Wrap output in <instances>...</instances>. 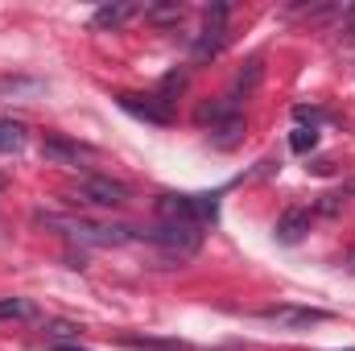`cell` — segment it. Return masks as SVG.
<instances>
[{
    "label": "cell",
    "mask_w": 355,
    "mask_h": 351,
    "mask_svg": "<svg viewBox=\"0 0 355 351\" xmlns=\"http://www.w3.org/2000/svg\"><path fill=\"white\" fill-rule=\"evenodd\" d=\"M46 228H58L67 240L83 244V248H120V244H132L141 232L128 228V223H91L79 215H37Z\"/></svg>",
    "instance_id": "6da1fadb"
},
{
    "label": "cell",
    "mask_w": 355,
    "mask_h": 351,
    "mask_svg": "<svg viewBox=\"0 0 355 351\" xmlns=\"http://www.w3.org/2000/svg\"><path fill=\"white\" fill-rule=\"evenodd\" d=\"M137 240H145V244H153L166 261H190L198 248H202V228L198 223H182V219H162L157 228H149V232H141Z\"/></svg>",
    "instance_id": "7a4b0ae2"
},
{
    "label": "cell",
    "mask_w": 355,
    "mask_h": 351,
    "mask_svg": "<svg viewBox=\"0 0 355 351\" xmlns=\"http://www.w3.org/2000/svg\"><path fill=\"white\" fill-rule=\"evenodd\" d=\"M157 215L162 219H182V223H215L219 219V190H202V194H162L157 198Z\"/></svg>",
    "instance_id": "3957f363"
},
{
    "label": "cell",
    "mask_w": 355,
    "mask_h": 351,
    "mask_svg": "<svg viewBox=\"0 0 355 351\" xmlns=\"http://www.w3.org/2000/svg\"><path fill=\"white\" fill-rule=\"evenodd\" d=\"M62 198H67L71 207H124V203L132 198V190H128L124 182H116V178L87 174V178H79L75 186H67Z\"/></svg>",
    "instance_id": "277c9868"
},
{
    "label": "cell",
    "mask_w": 355,
    "mask_h": 351,
    "mask_svg": "<svg viewBox=\"0 0 355 351\" xmlns=\"http://www.w3.org/2000/svg\"><path fill=\"white\" fill-rule=\"evenodd\" d=\"M227 12H232V4H223V0H215L211 8H207V21H202V29L194 33V42H190V62H211V58H219L223 50H227V42H232V33H227Z\"/></svg>",
    "instance_id": "5b68a950"
},
{
    "label": "cell",
    "mask_w": 355,
    "mask_h": 351,
    "mask_svg": "<svg viewBox=\"0 0 355 351\" xmlns=\"http://www.w3.org/2000/svg\"><path fill=\"white\" fill-rule=\"evenodd\" d=\"M257 318L281 327V331H310V327L331 323V310H318V306H261Z\"/></svg>",
    "instance_id": "8992f818"
},
{
    "label": "cell",
    "mask_w": 355,
    "mask_h": 351,
    "mask_svg": "<svg viewBox=\"0 0 355 351\" xmlns=\"http://www.w3.org/2000/svg\"><path fill=\"white\" fill-rule=\"evenodd\" d=\"M42 157H46L50 166H71V170H79V166H87L91 157H95V149L54 132V137H46V141H42Z\"/></svg>",
    "instance_id": "52a82bcc"
},
{
    "label": "cell",
    "mask_w": 355,
    "mask_h": 351,
    "mask_svg": "<svg viewBox=\"0 0 355 351\" xmlns=\"http://www.w3.org/2000/svg\"><path fill=\"white\" fill-rule=\"evenodd\" d=\"M116 103L128 112V116H137V120H149V124H170L174 120V112L157 99V95H116Z\"/></svg>",
    "instance_id": "ba28073f"
},
{
    "label": "cell",
    "mask_w": 355,
    "mask_h": 351,
    "mask_svg": "<svg viewBox=\"0 0 355 351\" xmlns=\"http://www.w3.org/2000/svg\"><path fill=\"white\" fill-rule=\"evenodd\" d=\"M310 223H314V211H306V207H289V211L277 219L272 236H277V244H302L306 232H310Z\"/></svg>",
    "instance_id": "9c48e42d"
},
{
    "label": "cell",
    "mask_w": 355,
    "mask_h": 351,
    "mask_svg": "<svg viewBox=\"0 0 355 351\" xmlns=\"http://www.w3.org/2000/svg\"><path fill=\"white\" fill-rule=\"evenodd\" d=\"M137 12H145L141 4H132V0H116V4H99L95 12H91V25L95 29H124Z\"/></svg>",
    "instance_id": "30bf717a"
},
{
    "label": "cell",
    "mask_w": 355,
    "mask_h": 351,
    "mask_svg": "<svg viewBox=\"0 0 355 351\" xmlns=\"http://www.w3.org/2000/svg\"><path fill=\"white\" fill-rule=\"evenodd\" d=\"M244 141V116H223L211 124V145L215 149H236Z\"/></svg>",
    "instance_id": "8fae6325"
},
{
    "label": "cell",
    "mask_w": 355,
    "mask_h": 351,
    "mask_svg": "<svg viewBox=\"0 0 355 351\" xmlns=\"http://www.w3.org/2000/svg\"><path fill=\"white\" fill-rule=\"evenodd\" d=\"M37 318V302L29 298H0V323H33Z\"/></svg>",
    "instance_id": "7c38bea8"
},
{
    "label": "cell",
    "mask_w": 355,
    "mask_h": 351,
    "mask_svg": "<svg viewBox=\"0 0 355 351\" xmlns=\"http://www.w3.org/2000/svg\"><path fill=\"white\" fill-rule=\"evenodd\" d=\"M29 145V128L21 120H0V153H21Z\"/></svg>",
    "instance_id": "4fadbf2b"
},
{
    "label": "cell",
    "mask_w": 355,
    "mask_h": 351,
    "mask_svg": "<svg viewBox=\"0 0 355 351\" xmlns=\"http://www.w3.org/2000/svg\"><path fill=\"white\" fill-rule=\"evenodd\" d=\"M186 83H190V71H186V67H174V71H170V75H166V79L157 83V91H153V95H157V99H162V103L170 108L178 95L186 91Z\"/></svg>",
    "instance_id": "5bb4252c"
},
{
    "label": "cell",
    "mask_w": 355,
    "mask_h": 351,
    "mask_svg": "<svg viewBox=\"0 0 355 351\" xmlns=\"http://www.w3.org/2000/svg\"><path fill=\"white\" fill-rule=\"evenodd\" d=\"M289 149H293V153H302V157H306V153H314V149H318V128L297 124V128L289 132Z\"/></svg>",
    "instance_id": "9a60e30c"
},
{
    "label": "cell",
    "mask_w": 355,
    "mask_h": 351,
    "mask_svg": "<svg viewBox=\"0 0 355 351\" xmlns=\"http://www.w3.org/2000/svg\"><path fill=\"white\" fill-rule=\"evenodd\" d=\"M145 17H149V21H153V25H170V21H182V17H186V4H149V8H145Z\"/></svg>",
    "instance_id": "2e32d148"
},
{
    "label": "cell",
    "mask_w": 355,
    "mask_h": 351,
    "mask_svg": "<svg viewBox=\"0 0 355 351\" xmlns=\"http://www.w3.org/2000/svg\"><path fill=\"white\" fill-rule=\"evenodd\" d=\"M46 335H54V339L62 343L67 335H79V327H71V323H50V331H46Z\"/></svg>",
    "instance_id": "e0dca14e"
},
{
    "label": "cell",
    "mask_w": 355,
    "mask_h": 351,
    "mask_svg": "<svg viewBox=\"0 0 355 351\" xmlns=\"http://www.w3.org/2000/svg\"><path fill=\"white\" fill-rule=\"evenodd\" d=\"M343 203H339V194H322V203H318V215H335Z\"/></svg>",
    "instance_id": "ac0fdd59"
},
{
    "label": "cell",
    "mask_w": 355,
    "mask_h": 351,
    "mask_svg": "<svg viewBox=\"0 0 355 351\" xmlns=\"http://www.w3.org/2000/svg\"><path fill=\"white\" fill-rule=\"evenodd\" d=\"M343 21H347V33L355 37V4H347V8H343Z\"/></svg>",
    "instance_id": "d6986e66"
},
{
    "label": "cell",
    "mask_w": 355,
    "mask_h": 351,
    "mask_svg": "<svg viewBox=\"0 0 355 351\" xmlns=\"http://www.w3.org/2000/svg\"><path fill=\"white\" fill-rule=\"evenodd\" d=\"M50 351H87V348H79V343H54Z\"/></svg>",
    "instance_id": "ffe728a7"
}]
</instances>
